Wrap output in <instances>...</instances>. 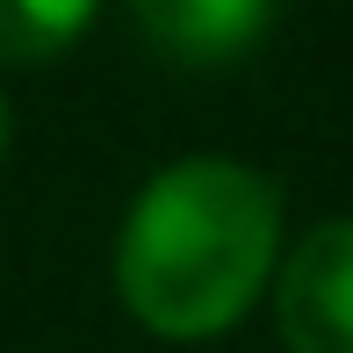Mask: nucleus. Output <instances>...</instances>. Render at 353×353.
<instances>
[{
	"label": "nucleus",
	"mask_w": 353,
	"mask_h": 353,
	"mask_svg": "<svg viewBox=\"0 0 353 353\" xmlns=\"http://www.w3.org/2000/svg\"><path fill=\"white\" fill-rule=\"evenodd\" d=\"M281 267V188L223 152H188L137 188L116 231V296L159 339H216Z\"/></svg>",
	"instance_id": "f257e3e1"
},
{
	"label": "nucleus",
	"mask_w": 353,
	"mask_h": 353,
	"mask_svg": "<svg viewBox=\"0 0 353 353\" xmlns=\"http://www.w3.org/2000/svg\"><path fill=\"white\" fill-rule=\"evenodd\" d=\"M274 325L288 353H353V216H325L274 267Z\"/></svg>",
	"instance_id": "f03ea898"
},
{
	"label": "nucleus",
	"mask_w": 353,
	"mask_h": 353,
	"mask_svg": "<svg viewBox=\"0 0 353 353\" xmlns=\"http://www.w3.org/2000/svg\"><path fill=\"white\" fill-rule=\"evenodd\" d=\"M137 29L173 65H231L274 29L267 0H144Z\"/></svg>",
	"instance_id": "7ed1b4c3"
},
{
	"label": "nucleus",
	"mask_w": 353,
	"mask_h": 353,
	"mask_svg": "<svg viewBox=\"0 0 353 353\" xmlns=\"http://www.w3.org/2000/svg\"><path fill=\"white\" fill-rule=\"evenodd\" d=\"M87 29H94L87 0H0V58L8 65H51Z\"/></svg>",
	"instance_id": "20e7f679"
},
{
	"label": "nucleus",
	"mask_w": 353,
	"mask_h": 353,
	"mask_svg": "<svg viewBox=\"0 0 353 353\" xmlns=\"http://www.w3.org/2000/svg\"><path fill=\"white\" fill-rule=\"evenodd\" d=\"M0 152H8V94H0Z\"/></svg>",
	"instance_id": "39448f33"
}]
</instances>
